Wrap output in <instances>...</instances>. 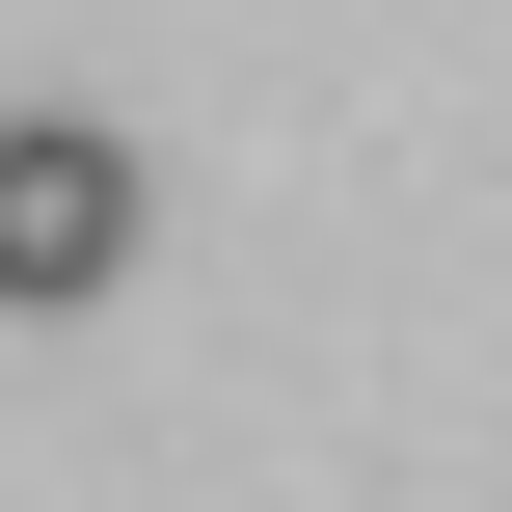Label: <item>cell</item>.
<instances>
[{
  "instance_id": "6da1fadb",
  "label": "cell",
  "mask_w": 512,
  "mask_h": 512,
  "mask_svg": "<svg viewBox=\"0 0 512 512\" xmlns=\"http://www.w3.org/2000/svg\"><path fill=\"white\" fill-rule=\"evenodd\" d=\"M135 135H81V108H0V324H54V297H108L135 270Z\"/></svg>"
}]
</instances>
